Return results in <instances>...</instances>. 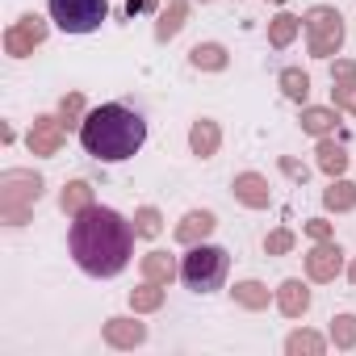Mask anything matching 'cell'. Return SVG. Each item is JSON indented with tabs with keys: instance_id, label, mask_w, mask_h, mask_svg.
Masks as SVG:
<instances>
[{
	"instance_id": "cell-24",
	"label": "cell",
	"mask_w": 356,
	"mask_h": 356,
	"mask_svg": "<svg viewBox=\"0 0 356 356\" xmlns=\"http://www.w3.org/2000/svg\"><path fill=\"white\" fill-rule=\"evenodd\" d=\"M130 306H134L138 314H151V310H159V306H163V285H155V281H143L138 289H130Z\"/></svg>"
},
{
	"instance_id": "cell-7",
	"label": "cell",
	"mask_w": 356,
	"mask_h": 356,
	"mask_svg": "<svg viewBox=\"0 0 356 356\" xmlns=\"http://www.w3.org/2000/svg\"><path fill=\"white\" fill-rule=\"evenodd\" d=\"M42 42H47V22H42L38 13L22 17V22H17V26H9V34H5V51H9L13 59L34 55V47H42Z\"/></svg>"
},
{
	"instance_id": "cell-30",
	"label": "cell",
	"mask_w": 356,
	"mask_h": 356,
	"mask_svg": "<svg viewBox=\"0 0 356 356\" xmlns=\"http://www.w3.org/2000/svg\"><path fill=\"white\" fill-rule=\"evenodd\" d=\"M80 113H84V97H80V92H67V97H63V105H59L63 126H67V130H72V126H80V122H84Z\"/></svg>"
},
{
	"instance_id": "cell-9",
	"label": "cell",
	"mask_w": 356,
	"mask_h": 356,
	"mask_svg": "<svg viewBox=\"0 0 356 356\" xmlns=\"http://www.w3.org/2000/svg\"><path fill=\"white\" fill-rule=\"evenodd\" d=\"M339 268H343V252H339L331 239H318V243L310 248V256H306V277H310V281H335Z\"/></svg>"
},
{
	"instance_id": "cell-13",
	"label": "cell",
	"mask_w": 356,
	"mask_h": 356,
	"mask_svg": "<svg viewBox=\"0 0 356 356\" xmlns=\"http://www.w3.org/2000/svg\"><path fill=\"white\" fill-rule=\"evenodd\" d=\"M218 227V218L210 214V210H193V214H185V222L176 227V243H185V248H193V243H206V235Z\"/></svg>"
},
{
	"instance_id": "cell-34",
	"label": "cell",
	"mask_w": 356,
	"mask_h": 356,
	"mask_svg": "<svg viewBox=\"0 0 356 356\" xmlns=\"http://www.w3.org/2000/svg\"><path fill=\"white\" fill-rule=\"evenodd\" d=\"M281 168L293 176V181H306V168H302V163H293V159H281Z\"/></svg>"
},
{
	"instance_id": "cell-20",
	"label": "cell",
	"mask_w": 356,
	"mask_h": 356,
	"mask_svg": "<svg viewBox=\"0 0 356 356\" xmlns=\"http://www.w3.org/2000/svg\"><path fill=\"white\" fill-rule=\"evenodd\" d=\"M176 277V264L168 252H147L143 256V281H155V285H168Z\"/></svg>"
},
{
	"instance_id": "cell-28",
	"label": "cell",
	"mask_w": 356,
	"mask_h": 356,
	"mask_svg": "<svg viewBox=\"0 0 356 356\" xmlns=\"http://www.w3.org/2000/svg\"><path fill=\"white\" fill-rule=\"evenodd\" d=\"M331 343L335 348H356V314H335L331 318Z\"/></svg>"
},
{
	"instance_id": "cell-26",
	"label": "cell",
	"mask_w": 356,
	"mask_h": 356,
	"mask_svg": "<svg viewBox=\"0 0 356 356\" xmlns=\"http://www.w3.org/2000/svg\"><path fill=\"white\" fill-rule=\"evenodd\" d=\"M281 92H285L289 101H306V97H310V76H306L302 67H285V72H281Z\"/></svg>"
},
{
	"instance_id": "cell-11",
	"label": "cell",
	"mask_w": 356,
	"mask_h": 356,
	"mask_svg": "<svg viewBox=\"0 0 356 356\" xmlns=\"http://www.w3.org/2000/svg\"><path fill=\"white\" fill-rule=\"evenodd\" d=\"M331 80H335V88H331V97H335V109H348V113H356V63H352V59H335V72H331Z\"/></svg>"
},
{
	"instance_id": "cell-3",
	"label": "cell",
	"mask_w": 356,
	"mask_h": 356,
	"mask_svg": "<svg viewBox=\"0 0 356 356\" xmlns=\"http://www.w3.org/2000/svg\"><path fill=\"white\" fill-rule=\"evenodd\" d=\"M38 197H42V176L38 172H26V168L0 172V218L9 227L30 222V210L38 206Z\"/></svg>"
},
{
	"instance_id": "cell-4",
	"label": "cell",
	"mask_w": 356,
	"mask_h": 356,
	"mask_svg": "<svg viewBox=\"0 0 356 356\" xmlns=\"http://www.w3.org/2000/svg\"><path fill=\"white\" fill-rule=\"evenodd\" d=\"M227 273H231V256H227L222 248H214V243H193L189 256H185V264H181V277H185V285H189L193 293H214V289H222Z\"/></svg>"
},
{
	"instance_id": "cell-10",
	"label": "cell",
	"mask_w": 356,
	"mask_h": 356,
	"mask_svg": "<svg viewBox=\"0 0 356 356\" xmlns=\"http://www.w3.org/2000/svg\"><path fill=\"white\" fill-rule=\"evenodd\" d=\"M235 202H243L248 210H264L268 202H273V189H268V181L260 172H243V176H235Z\"/></svg>"
},
{
	"instance_id": "cell-21",
	"label": "cell",
	"mask_w": 356,
	"mask_h": 356,
	"mask_svg": "<svg viewBox=\"0 0 356 356\" xmlns=\"http://www.w3.org/2000/svg\"><path fill=\"white\" fill-rule=\"evenodd\" d=\"M335 109H318V105H310V109H302V130L306 134H314V138H327L331 130H335Z\"/></svg>"
},
{
	"instance_id": "cell-12",
	"label": "cell",
	"mask_w": 356,
	"mask_h": 356,
	"mask_svg": "<svg viewBox=\"0 0 356 356\" xmlns=\"http://www.w3.org/2000/svg\"><path fill=\"white\" fill-rule=\"evenodd\" d=\"M147 339V327L138 318H109L105 323V343L109 348H138Z\"/></svg>"
},
{
	"instance_id": "cell-1",
	"label": "cell",
	"mask_w": 356,
	"mask_h": 356,
	"mask_svg": "<svg viewBox=\"0 0 356 356\" xmlns=\"http://www.w3.org/2000/svg\"><path fill=\"white\" fill-rule=\"evenodd\" d=\"M134 235H138L134 222H126L118 210H109V206H88L84 214L72 218L67 248H72L76 264H80L88 277H118V273L130 264Z\"/></svg>"
},
{
	"instance_id": "cell-8",
	"label": "cell",
	"mask_w": 356,
	"mask_h": 356,
	"mask_svg": "<svg viewBox=\"0 0 356 356\" xmlns=\"http://www.w3.org/2000/svg\"><path fill=\"white\" fill-rule=\"evenodd\" d=\"M63 138H67V126H63V118H51V113L34 118V126H30V134H26L30 155H59Z\"/></svg>"
},
{
	"instance_id": "cell-32",
	"label": "cell",
	"mask_w": 356,
	"mask_h": 356,
	"mask_svg": "<svg viewBox=\"0 0 356 356\" xmlns=\"http://www.w3.org/2000/svg\"><path fill=\"white\" fill-rule=\"evenodd\" d=\"M306 235H310L314 243H318V239H331V222H327V218H310V222H306Z\"/></svg>"
},
{
	"instance_id": "cell-22",
	"label": "cell",
	"mask_w": 356,
	"mask_h": 356,
	"mask_svg": "<svg viewBox=\"0 0 356 356\" xmlns=\"http://www.w3.org/2000/svg\"><path fill=\"white\" fill-rule=\"evenodd\" d=\"M318 168H323L327 176H343V172H348V155H343V147L331 143V138H318Z\"/></svg>"
},
{
	"instance_id": "cell-31",
	"label": "cell",
	"mask_w": 356,
	"mask_h": 356,
	"mask_svg": "<svg viewBox=\"0 0 356 356\" xmlns=\"http://www.w3.org/2000/svg\"><path fill=\"white\" fill-rule=\"evenodd\" d=\"M289 248H293V231H273V235L264 239V252H268V256H285Z\"/></svg>"
},
{
	"instance_id": "cell-23",
	"label": "cell",
	"mask_w": 356,
	"mask_h": 356,
	"mask_svg": "<svg viewBox=\"0 0 356 356\" xmlns=\"http://www.w3.org/2000/svg\"><path fill=\"white\" fill-rule=\"evenodd\" d=\"M298 30H302V22H298L293 13H281V17H273V26H268V42H273L277 51H285V47L298 38Z\"/></svg>"
},
{
	"instance_id": "cell-15",
	"label": "cell",
	"mask_w": 356,
	"mask_h": 356,
	"mask_svg": "<svg viewBox=\"0 0 356 356\" xmlns=\"http://www.w3.org/2000/svg\"><path fill=\"white\" fill-rule=\"evenodd\" d=\"M218 143H222V130H218V122H210V118H197V122H193V130H189V147H193V155L210 159V155L218 151Z\"/></svg>"
},
{
	"instance_id": "cell-2",
	"label": "cell",
	"mask_w": 356,
	"mask_h": 356,
	"mask_svg": "<svg viewBox=\"0 0 356 356\" xmlns=\"http://www.w3.org/2000/svg\"><path fill=\"white\" fill-rule=\"evenodd\" d=\"M80 143L101 163H118V159H130L147 143V122H143V113H134V109H126L118 101L113 105H97L80 122Z\"/></svg>"
},
{
	"instance_id": "cell-16",
	"label": "cell",
	"mask_w": 356,
	"mask_h": 356,
	"mask_svg": "<svg viewBox=\"0 0 356 356\" xmlns=\"http://www.w3.org/2000/svg\"><path fill=\"white\" fill-rule=\"evenodd\" d=\"M185 17H189V5H185V0H172V5L159 13V22H155V38L159 42H172L176 34L185 30Z\"/></svg>"
},
{
	"instance_id": "cell-18",
	"label": "cell",
	"mask_w": 356,
	"mask_h": 356,
	"mask_svg": "<svg viewBox=\"0 0 356 356\" xmlns=\"http://www.w3.org/2000/svg\"><path fill=\"white\" fill-rule=\"evenodd\" d=\"M189 63H193L197 72H222V67H227V47H218V42H197V47L189 51Z\"/></svg>"
},
{
	"instance_id": "cell-37",
	"label": "cell",
	"mask_w": 356,
	"mask_h": 356,
	"mask_svg": "<svg viewBox=\"0 0 356 356\" xmlns=\"http://www.w3.org/2000/svg\"><path fill=\"white\" fill-rule=\"evenodd\" d=\"M273 5H281V0H273Z\"/></svg>"
},
{
	"instance_id": "cell-14",
	"label": "cell",
	"mask_w": 356,
	"mask_h": 356,
	"mask_svg": "<svg viewBox=\"0 0 356 356\" xmlns=\"http://www.w3.org/2000/svg\"><path fill=\"white\" fill-rule=\"evenodd\" d=\"M277 310H281L285 318H302V314L310 310V289H306L302 281H285V285L277 289Z\"/></svg>"
},
{
	"instance_id": "cell-25",
	"label": "cell",
	"mask_w": 356,
	"mask_h": 356,
	"mask_svg": "<svg viewBox=\"0 0 356 356\" xmlns=\"http://www.w3.org/2000/svg\"><path fill=\"white\" fill-rule=\"evenodd\" d=\"M231 293H235V302H239L243 310H264V306H268V289H264L260 281H239Z\"/></svg>"
},
{
	"instance_id": "cell-6",
	"label": "cell",
	"mask_w": 356,
	"mask_h": 356,
	"mask_svg": "<svg viewBox=\"0 0 356 356\" xmlns=\"http://www.w3.org/2000/svg\"><path fill=\"white\" fill-rule=\"evenodd\" d=\"M51 17L63 34H92L109 17V0H51Z\"/></svg>"
},
{
	"instance_id": "cell-35",
	"label": "cell",
	"mask_w": 356,
	"mask_h": 356,
	"mask_svg": "<svg viewBox=\"0 0 356 356\" xmlns=\"http://www.w3.org/2000/svg\"><path fill=\"white\" fill-rule=\"evenodd\" d=\"M348 277H352V285H356V260H352V268H348Z\"/></svg>"
},
{
	"instance_id": "cell-17",
	"label": "cell",
	"mask_w": 356,
	"mask_h": 356,
	"mask_svg": "<svg viewBox=\"0 0 356 356\" xmlns=\"http://www.w3.org/2000/svg\"><path fill=\"white\" fill-rule=\"evenodd\" d=\"M323 206H327V210H335V214L356 210V185H352V181H343V176H331V189L323 193Z\"/></svg>"
},
{
	"instance_id": "cell-36",
	"label": "cell",
	"mask_w": 356,
	"mask_h": 356,
	"mask_svg": "<svg viewBox=\"0 0 356 356\" xmlns=\"http://www.w3.org/2000/svg\"><path fill=\"white\" fill-rule=\"evenodd\" d=\"M202 5H210V0H202Z\"/></svg>"
},
{
	"instance_id": "cell-29",
	"label": "cell",
	"mask_w": 356,
	"mask_h": 356,
	"mask_svg": "<svg viewBox=\"0 0 356 356\" xmlns=\"http://www.w3.org/2000/svg\"><path fill=\"white\" fill-rule=\"evenodd\" d=\"M134 231H138L143 239H155V235L163 231V218H159V210H155V206H143V210L134 214Z\"/></svg>"
},
{
	"instance_id": "cell-27",
	"label": "cell",
	"mask_w": 356,
	"mask_h": 356,
	"mask_svg": "<svg viewBox=\"0 0 356 356\" xmlns=\"http://www.w3.org/2000/svg\"><path fill=\"white\" fill-rule=\"evenodd\" d=\"M327 348V339L323 335H314V331H293L289 335V343H285V352L289 356H318Z\"/></svg>"
},
{
	"instance_id": "cell-33",
	"label": "cell",
	"mask_w": 356,
	"mask_h": 356,
	"mask_svg": "<svg viewBox=\"0 0 356 356\" xmlns=\"http://www.w3.org/2000/svg\"><path fill=\"white\" fill-rule=\"evenodd\" d=\"M155 9V0H126V13L130 17H138V13H151Z\"/></svg>"
},
{
	"instance_id": "cell-5",
	"label": "cell",
	"mask_w": 356,
	"mask_h": 356,
	"mask_svg": "<svg viewBox=\"0 0 356 356\" xmlns=\"http://www.w3.org/2000/svg\"><path fill=\"white\" fill-rule=\"evenodd\" d=\"M302 22H306V47H310L314 59L339 55V47H343V17H339L335 9L318 5V9H310Z\"/></svg>"
},
{
	"instance_id": "cell-19",
	"label": "cell",
	"mask_w": 356,
	"mask_h": 356,
	"mask_svg": "<svg viewBox=\"0 0 356 356\" xmlns=\"http://www.w3.org/2000/svg\"><path fill=\"white\" fill-rule=\"evenodd\" d=\"M59 206H63V214H67V218H76V214H84V210L92 206V185H88V181H72V185L63 189V197H59Z\"/></svg>"
}]
</instances>
